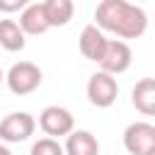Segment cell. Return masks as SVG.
Here are the masks:
<instances>
[{"instance_id":"obj_1","label":"cell","mask_w":155,"mask_h":155,"mask_svg":"<svg viewBox=\"0 0 155 155\" xmlns=\"http://www.w3.org/2000/svg\"><path fill=\"white\" fill-rule=\"evenodd\" d=\"M94 24L116 39H140L148 29V12L128 0H102L94 10Z\"/></svg>"},{"instance_id":"obj_2","label":"cell","mask_w":155,"mask_h":155,"mask_svg":"<svg viewBox=\"0 0 155 155\" xmlns=\"http://www.w3.org/2000/svg\"><path fill=\"white\" fill-rule=\"evenodd\" d=\"M41 80H44V73L31 61H19L5 73V82H7L10 92L17 97H24V94H31L34 90H39Z\"/></svg>"},{"instance_id":"obj_3","label":"cell","mask_w":155,"mask_h":155,"mask_svg":"<svg viewBox=\"0 0 155 155\" xmlns=\"http://www.w3.org/2000/svg\"><path fill=\"white\" fill-rule=\"evenodd\" d=\"M116 97H119V82H116L114 75H109L104 70H97V73L90 75V80H87V99H90L92 107L107 109V107H111L116 102Z\"/></svg>"},{"instance_id":"obj_4","label":"cell","mask_w":155,"mask_h":155,"mask_svg":"<svg viewBox=\"0 0 155 155\" xmlns=\"http://www.w3.org/2000/svg\"><path fill=\"white\" fill-rule=\"evenodd\" d=\"M131 61H133V51L126 41L121 39H107V46H104V53L99 58V70L109 73V75H121L131 68Z\"/></svg>"},{"instance_id":"obj_5","label":"cell","mask_w":155,"mask_h":155,"mask_svg":"<svg viewBox=\"0 0 155 155\" xmlns=\"http://www.w3.org/2000/svg\"><path fill=\"white\" fill-rule=\"evenodd\" d=\"M36 131V119L29 111H12L0 121V140L2 143H22L29 140Z\"/></svg>"},{"instance_id":"obj_6","label":"cell","mask_w":155,"mask_h":155,"mask_svg":"<svg viewBox=\"0 0 155 155\" xmlns=\"http://www.w3.org/2000/svg\"><path fill=\"white\" fill-rule=\"evenodd\" d=\"M124 148L131 155H153L155 153V126L148 121H133L124 131Z\"/></svg>"},{"instance_id":"obj_7","label":"cell","mask_w":155,"mask_h":155,"mask_svg":"<svg viewBox=\"0 0 155 155\" xmlns=\"http://www.w3.org/2000/svg\"><path fill=\"white\" fill-rule=\"evenodd\" d=\"M39 126L48 138H61V136H68L75 128V119L65 107L51 104L39 114Z\"/></svg>"},{"instance_id":"obj_8","label":"cell","mask_w":155,"mask_h":155,"mask_svg":"<svg viewBox=\"0 0 155 155\" xmlns=\"http://www.w3.org/2000/svg\"><path fill=\"white\" fill-rule=\"evenodd\" d=\"M78 46H80V53H82L87 61L99 63V58H102V53H104V46H107V34H104L97 24H87V27H82V31H80Z\"/></svg>"},{"instance_id":"obj_9","label":"cell","mask_w":155,"mask_h":155,"mask_svg":"<svg viewBox=\"0 0 155 155\" xmlns=\"http://www.w3.org/2000/svg\"><path fill=\"white\" fill-rule=\"evenodd\" d=\"M63 153L65 155H99V140L94 133H90L85 128H73L65 136Z\"/></svg>"},{"instance_id":"obj_10","label":"cell","mask_w":155,"mask_h":155,"mask_svg":"<svg viewBox=\"0 0 155 155\" xmlns=\"http://www.w3.org/2000/svg\"><path fill=\"white\" fill-rule=\"evenodd\" d=\"M19 29L24 31V36H39V34H46L48 31V22H46V15H44V7L41 2H29L22 12H19Z\"/></svg>"},{"instance_id":"obj_11","label":"cell","mask_w":155,"mask_h":155,"mask_svg":"<svg viewBox=\"0 0 155 155\" xmlns=\"http://www.w3.org/2000/svg\"><path fill=\"white\" fill-rule=\"evenodd\" d=\"M131 104L143 114V116H153L155 114V80L153 78H143L133 85L131 90Z\"/></svg>"},{"instance_id":"obj_12","label":"cell","mask_w":155,"mask_h":155,"mask_svg":"<svg viewBox=\"0 0 155 155\" xmlns=\"http://www.w3.org/2000/svg\"><path fill=\"white\" fill-rule=\"evenodd\" d=\"M41 7H44V15H46V22H48V29L65 27L75 15L73 0H44Z\"/></svg>"},{"instance_id":"obj_13","label":"cell","mask_w":155,"mask_h":155,"mask_svg":"<svg viewBox=\"0 0 155 155\" xmlns=\"http://www.w3.org/2000/svg\"><path fill=\"white\" fill-rule=\"evenodd\" d=\"M0 46L10 53H17L27 46V36L15 19H0Z\"/></svg>"},{"instance_id":"obj_14","label":"cell","mask_w":155,"mask_h":155,"mask_svg":"<svg viewBox=\"0 0 155 155\" xmlns=\"http://www.w3.org/2000/svg\"><path fill=\"white\" fill-rule=\"evenodd\" d=\"M29 155H65V153H63V145H61L56 138H48V136H46V138L34 140Z\"/></svg>"},{"instance_id":"obj_15","label":"cell","mask_w":155,"mask_h":155,"mask_svg":"<svg viewBox=\"0 0 155 155\" xmlns=\"http://www.w3.org/2000/svg\"><path fill=\"white\" fill-rule=\"evenodd\" d=\"M31 0H0V12L12 15V12H22Z\"/></svg>"},{"instance_id":"obj_16","label":"cell","mask_w":155,"mask_h":155,"mask_svg":"<svg viewBox=\"0 0 155 155\" xmlns=\"http://www.w3.org/2000/svg\"><path fill=\"white\" fill-rule=\"evenodd\" d=\"M0 155H12V153H10V148H7V145H2V143H0Z\"/></svg>"},{"instance_id":"obj_17","label":"cell","mask_w":155,"mask_h":155,"mask_svg":"<svg viewBox=\"0 0 155 155\" xmlns=\"http://www.w3.org/2000/svg\"><path fill=\"white\" fill-rule=\"evenodd\" d=\"M2 80H5V73H2V68H0V85H2Z\"/></svg>"},{"instance_id":"obj_18","label":"cell","mask_w":155,"mask_h":155,"mask_svg":"<svg viewBox=\"0 0 155 155\" xmlns=\"http://www.w3.org/2000/svg\"><path fill=\"white\" fill-rule=\"evenodd\" d=\"M138 2H143V0H136V5H138Z\"/></svg>"}]
</instances>
